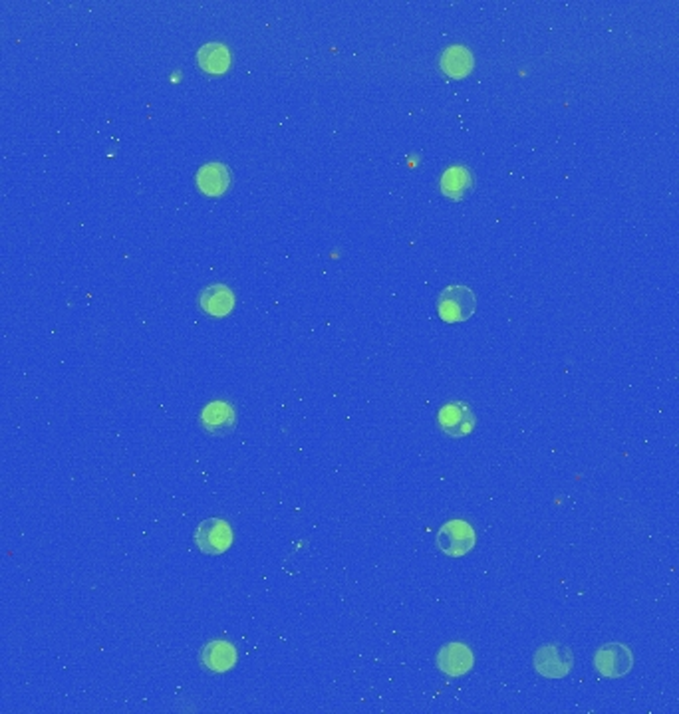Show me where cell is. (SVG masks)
Here are the masks:
<instances>
[{
	"label": "cell",
	"instance_id": "obj_12",
	"mask_svg": "<svg viewBox=\"0 0 679 714\" xmlns=\"http://www.w3.org/2000/svg\"><path fill=\"white\" fill-rule=\"evenodd\" d=\"M473 189V175L467 167H451L447 169L442 177V190L449 199H461Z\"/></svg>",
	"mask_w": 679,
	"mask_h": 714
},
{
	"label": "cell",
	"instance_id": "obj_9",
	"mask_svg": "<svg viewBox=\"0 0 679 714\" xmlns=\"http://www.w3.org/2000/svg\"><path fill=\"white\" fill-rule=\"evenodd\" d=\"M199 306L209 316L223 318L228 316L235 308V294L233 290L225 284H213L207 286L201 296H199Z\"/></svg>",
	"mask_w": 679,
	"mask_h": 714
},
{
	"label": "cell",
	"instance_id": "obj_11",
	"mask_svg": "<svg viewBox=\"0 0 679 714\" xmlns=\"http://www.w3.org/2000/svg\"><path fill=\"white\" fill-rule=\"evenodd\" d=\"M197 187L207 197H219L231 187V171L223 163H207L197 171Z\"/></svg>",
	"mask_w": 679,
	"mask_h": 714
},
{
	"label": "cell",
	"instance_id": "obj_7",
	"mask_svg": "<svg viewBox=\"0 0 679 714\" xmlns=\"http://www.w3.org/2000/svg\"><path fill=\"white\" fill-rule=\"evenodd\" d=\"M475 665L473 651L465 643H447V645L437 653V667L449 677L467 675Z\"/></svg>",
	"mask_w": 679,
	"mask_h": 714
},
{
	"label": "cell",
	"instance_id": "obj_13",
	"mask_svg": "<svg viewBox=\"0 0 679 714\" xmlns=\"http://www.w3.org/2000/svg\"><path fill=\"white\" fill-rule=\"evenodd\" d=\"M475 66L473 54L469 52L463 46H451L447 48L442 56V68L443 72L451 78H463L467 74H471V70Z\"/></svg>",
	"mask_w": 679,
	"mask_h": 714
},
{
	"label": "cell",
	"instance_id": "obj_6",
	"mask_svg": "<svg viewBox=\"0 0 679 714\" xmlns=\"http://www.w3.org/2000/svg\"><path fill=\"white\" fill-rule=\"evenodd\" d=\"M437 423L447 437L461 439L471 435L477 425V419L473 409L467 403H463V401H453V403H447L442 411H439Z\"/></svg>",
	"mask_w": 679,
	"mask_h": 714
},
{
	"label": "cell",
	"instance_id": "obj_3",
	"mask_svg": "<svg viewBox=\"0 0 679 714\" xmlns=\"http://www.w3.org/2000/svg\"><path fill=\"white\" fill-rule=\"evenodd\" d=\"M535 669L546 679H563L574 667L572 651L561 643H548L535 653Z\"/></svg>",
	"mask_w": 679,
	"mask_h": 714
},
{
	"label": "cell",
	"instance_id": "obj_5",
	"mask_svg": "<svg viewBox=\"0 0 679 714\" xmlns=\"http://www.w3.org/2000/svg\"><path fill=\"white\" fill-rule=\"evenodd\" d=\"M475 530L465 520H451L437 532V546L445 556L461 558L475 548Z\"/></svg>",
	"mask_w": 679,
	"mask_h": 714
},
{
	"label": "cell",
	"instance_id": "obj_4",
	"mask_svg": "<svg viewBox=\"0 0 679 714\" xmlns=\"http://www.w3.org/2000/svg\"><path fill=\"white\" fill-rule=\"evenodd\" d=\"M594 667L602 677L620 679L632 671L634 655L624 643H606L594 653Z\"/></svg>",
	"mask_w": 679,
	"mask_h": 714
},
{
	"label": "cell",
	"instance_id": "obj_1",
	"mask_svg": "<svg viewBox=\"0 0 679 714\" xmlns=\"http://www.w3.org/2000/svg\"><path fill=\"white\" fill-rule=\"evenodd\" d=\"M477 298L471 288L467 286H449L437 300V314L447 324H461L475 314Z\"/></svg>",
	"mask_w": 679,
	"mask_h": 714
},
{
	"label": "cell",
	"instance_id": "obj_10",
	"mask_svg": "<svg viewBox=\"0 0 679 714\" xmlns=\"http://www.w3.org/2000/svg\"><path fill=\"white\" fill-rule=\"evenodd\" d=\"M237 649L228 641H211L201 651V663L211 672H227L237 665Z\"/></svg>",
	"mask_w": 679,
	"mask_h": 714
},
{
	"label": "cell",
	"instance_id": "obj_8",
	"mask_svg": "<svg viewBox=\"0 0 679 714\" xmlns=\"http://www.w3.org/2000/svg\"><path fill=\"white\" fill-rule=\"evenodd\" d=\"M201 427L213 437H227L237 427V413L227 401H213L201 413Z\"/></svg>",
	"mask_w": 679,
	"mask_h": 714
},
{
	"label": "cell",
	"instance_id": "obj_14",
	"mask_svg": "<svg viewBox=\"0 0 679 714\" xmlns=\"http://www.w3.org/2000/svg\"><path fill=\"white\" fill-rule=\"evenodd\" d=\"M197 60L199 66L209 74H223L227 72V68L231 66V54H228V50L219 42L205 44L197 52Z\"/></svg>",
	"mask_w": 679,
	"mask_h": 714
},
{
	"label": "cell",
	"instance_id": "obj_2",
	"mask_svg": "<svg viewBox=\"0 0 679 714\" xmlns=\"http://www.w3.org/2000/svg\"><path fill=\"white\" fill-rule=\"evenodd\" d=\"M193 540L203 554H225L233 546V528L223 518H209L195 528Z\"/></svg>",
	"mask_w": 679,
	"mask_h": 714
}]
</instances>
